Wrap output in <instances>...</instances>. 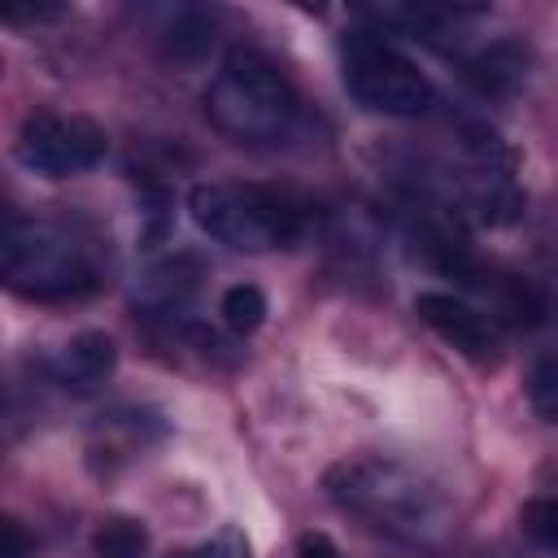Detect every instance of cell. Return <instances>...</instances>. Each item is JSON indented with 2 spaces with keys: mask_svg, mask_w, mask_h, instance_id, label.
<instances>
[{
  "mask_svg": "<svg viewBox=\"0 0 558 558\" xmlns=\"http://www.w3.org/2000/svg\"><path fill=\"white\" fill-rule=\"evenodd\" d=\"M327 497L405 541H436L449 519L445 497L418 471L388 458H353L331 466Z\"/></svg>",
  "mask_w": 558,
  "mask_h": 558,
  "instance_id": "1",
  "label": "cell"
},
{
  "mask_svg": "<svg viewBox=\"0 0 558 558\" xmlns=\"http://www.w3.org/2000/svg\"><path fill=\"white\" fill-rule=\"evenodd\" d=\"M205 113L235 144H275L292 131L301 100L266 52L235 48L205 92Z\"/></svg>",
  "mask_w": 558,
  "mask_h": 558,
  "instance_id": "2",
  "label": "cell"
},
{
  "mask_svg": "<svg viewBox=\"0 0 558 558\" xmlns=\"http://www.w3.org/2000/svg\"><path fill=\"white\" fill-rule=\"evenodd\" d=\"M187 205L196 227L235 253L288 248L305 231L301 205L262 183H201L192 187Z\"/></svg>",
  "mask_w": 558,
  "mask_h": 558,
  "instance_id": "3",
  "label": "cell"
},
{
  "mask_svg": "<svg viewBox=\"0 0 558 558\" xmlns=\"http://www.w3.org/2000/svg\"><path fill=\"white\" fill-rule=\"evenodd\" d=\"M0 270H4V283L31 301H74L100 283L87 248L70 231H61L57 222H31V218H13L4 227Z\"/></svg>",
  "mask_w": 558,
  "mask_h": 558,
  "instance_id": "4",
  "label": "cell"
},
{
  "mask_svg": "<svg viewBox=\"0 0 558 558\" xmlns=\"http://www.w3.org/2000/svg\"><path fill=\"white\" fill-rule=\"evenodd\" d=\"M344 87H349V96L362 109L388 113V118L427 113L432 100H436L427 74L410 57H401L397 48H388L379 35H353V39H344Z\"/></svg>",
  "mask_w": 558,
  "mask_h": 558,
  "instance_id": "5",
  "label": "cell"
},
{
  "mask_svg": "<svg viewBox=\"0 0 558 558\" xmlns=\"http://www.w3.org/2000/svg\"><path fill=\"white\" fill-rule=\"evenodd\" d=\"M105 148H109L105 131L96 122L70 118V113H31L17 135L22 166H31L35 174H48V179L92 170L105 157Z\"/></svg>",
  "mask_w": 558,
  "mask_h": 558,
  "instance_id": "6",
  "label": "cell"
},
{
  "mask_svg": "<svg viewBox=\"0 0 558 558\" xmlns=\"http://www.w3.org/2000/svg\"><path fill=\"white\" fill-rule=\"evenodd\" d=\"M414 314L458 353H466L471 362H493L497 357V327L493 318H484L475 305H466L453 292H418L414 296Z\"/></svg>",
  "mask_w": 558,
  "mask_h": 558,
  "instance_id": "7",
  "label": "cell"
},
{
  "mask_svg": "<svg viewBox=\"0 0 558 558\" xmlns=\"http://www.w3.org/2000/svg\"><path fill=\"white\" fill-rule=\"evenodd\" d=\"M527 70H532L527 44H519V39H497V44L480 48V52L466 61L462 74H466V83H471L480 96L501 100V96H514V92L523 87Z\"/></svg>",
  "mask_w": 558,
  "mask_h": 558,
  "instance_id": "8",
  "label": "cell"
},
{
  "mask_svg": "<svg viewBox=\"0 0 558 558\" xmlns=\"http://www.w3.org/2000/svg\"><path fill=\"white\" fill-rule=\"evenodd\" d=\"M118 362V344L105 336V331H78L61 357H57V375L61 384H74V388H96Z\"/></svg>",
  "mask_w": 558,
  "mask_h": 558,
  "instance_id": "9",
  "label": "cell"
},
{
  "mask_svg": "<svg viewBox=\"0 0 558 558\" xmlns=\"http://www.w3.org/2000/svg\"><path fill=\"white\" fill-rule=\"evenodd\" d=\"M192 288H196V266H192L187 257H179V262H166V266H157L153 275H144L140 301H144L148 310L170 314V310H179V305L192 296Z\"/></svg>",
  "mask_w": 558,
  "mask_h": 558,
  "instance_id": "10",
  "label": "cell"
},
{
  "mask_svg": "<svg viewBox=\"0 0 558 558\" xmlns=\"http://www.w3.org/2000/svg\"><path fill=\"white\" fill-rule=\"evenodd\" d=\"M222 323H227L231 331H240V336L257 331V327L266 323V296H262V288H253V283L227 288V292H222Z\"/></svg>",
  "mask_w": 558,
  "mask_h": 558,
  "instance_id": "11",
  "label": "cell"
},
{
  "mask_svg": "<svg viewBox=\"0 0 558 558\" xmlns=\"http://www.w3.org/2000/svg\"><path fill=\"white\" fill-rule=\"evenodd\" d=\"M148 554V532L135 519H109L96 532V558H144Z\"/></svg>",
  "mask_w": 558,
  "mask_h": 558,
  "instance_id": "12",
  "label": "cell"
},
{
  "mask_svg": "<svg viewBox=\"0 0 558 558\" xmlns=\"http://www.w3.org/2000/svg\"><path fill=\"white\" fill-rule=\"evenodd\" d=\"M209 44H214V26H209L205 13H183V17H174L170 31H166V48H170L174 57H183V61L201 57Z\"/></svg>",
  "mask_w": 558,
  "mask_h": 558,
  "instance_id": "13",
  "label": "cell"
},
{
  "mask_svg": "<svg viewBox=\"0 0 558 558\" xmlns=\"http://www.w3.org/2000/svg\"><path fill=\"white\" fill-rule=\"evenodd\" d=\"M527 397H532V410L558 427V357H545L536 362L532 379H527Z\"/></svg>",
  "mask_w": 558,
  "mask_h": 558,
  "instance_id": "14",
  "label": "cell"
},
{
  "mask_svg": "<svg viewBox=\"0 0 558 558\" xmlns=\"http://www.w3.org/2000/svg\"><path fill=\"white\" fill-rule=\"evenodd\" d=\"M519 523H523V532H527L536 545H545V549L558 554V497H536V501H527L523 514H519Z\"/></svg>",
  "mask_w": 558,
  "mask_h": 558,
  "instance_id": "15",
  "label": "cell"
},
{
  "mask_svg": "<svg viewBox=\"0 0 558 558\" xmlns=\"http://www.w3.org/2000/svg\"><path fill=\"white\" fill-rule=\"evenodd\" d=\"M179 558H248V541H244L235 527H227V532L209 536L205 545H196V549H187V554H179Z\"/></svg>",
  "mask_w": 558,
  "mask_h": 558,
  "instance_id": "16",
  "label": "cell"
},
{
  "mask_svg": "<svg viewBox=\"0 0 558 558\" xmlns=\"http://www.w3.org/2000/svg\"><path fill=\"white\" fill-rule=\"evenodd\" d=\"M296 558H344L323 532H305L301 536V545H296Z\"/></svg>",
  "mask_w": 558,
  "mask_h": 558,
  "instance_id": "17",
  "label": "cell"
}]
</instances>
